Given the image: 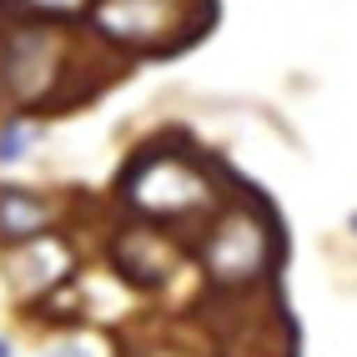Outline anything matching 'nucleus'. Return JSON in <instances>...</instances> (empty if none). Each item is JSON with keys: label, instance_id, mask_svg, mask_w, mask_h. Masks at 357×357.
I'll return each mask as SVG.
<instances>
[{"label": "nucleus", "instance_id": "nucleus-6", "mask_svg": "<svg viewBox=\"0 0 357 357\" xmlns=\"http://www.w3.org/2000/svg\"><path fill=\"white\" fill-rule=\"evenodd\" d=\"M45 136V116H26V111H6L0 116V172L26 166Z\"/></svg>", "mask_w": 357, "mask_h": 357}, {"label": "nucleus", "instance_id": "nucleus-7", "mask_svg": "<svg viewBox=\"0 0 357 357\" xmlns=\"http://www.w3.org/2000/svg\"><path fill=\"white\" fill-rule=\"evenodd\" d=\"M96 0H0L6 20H36V26H86Z\"/></svg>", "mask_w": 357, "mask_h": 357}, {"label": "nucleus", "instance_id": "nucleus-5", "mask_svg": "<svg viewBox=\"0 0 357 357\" xmlns=\"http://www.w3.org/2000/svg\"><path fill=\"white\" fill-rule=\"evenodd\" d=\"M61 231V202L40 186H20V181H0V247L15 252L26 242Z\"/></svg>", "mask_w": 357, "mask_h": 357}, {"label": "nucleus", "instance_id": "nucleus-9", "mask_svg": "<svg viewBox=\"0 0 357 357\" xmlns=\"http://www.w3.org/2000/svg\"><path fill=\"white\" fill-rule=\"evenodd\" d=\"M347 231H352V236H357V206H352V211H347Z\"/></svg>", "mask_w": 357, "mask_h": 357}, {"label": "nucleus", "instance_id": "nucleus-8", "mask_svg": "<svg viewBox=\"0 0 357 357\" xmlns=\"http://www.w3.org/2000/svg\"><path fill=\"white\" fill-rule=\"evenodd\" d=\"M40 357H96V352H86V347H70V342H61V347H45Z\"/></svg>", "mask_w": 357, "mask_h": 357}, {"label": "nucleus", "instance_id": "nucleus-3", "mask_svg": "<svg viewBox=\"0 0 357 357\" xmlns=\"http://www.w3.org/2000/svg\"><path fill=\"white\" fill-rule=\"evenodd\" d=\"M202 0H96L86 36L116 56H161L197 36Z\"/></svg>", "mask_w": 357, "mask_h": 357}, {"label": "nucleus", "instance_id": "nucleus-4", "mask_svg": "<svg viewBox=\"0 0 357 357\" xmlns=\"http://www.w3.org/2000/svg\"><path fill=\"white\" fill-rule=\"evenodd\" d=\"M272 261H277V236L252 206L227 202L206 217L202 272L217 282V287H252V282L267 277Z\"/></svg>", "mask_w": 357, "mask_h": 357}, {"label": "nucleus", "instance_id": "nucleus-1", "mask_svg": "<svg viewBox=\"0 0 357 357\" xmlns=\"http://www.w3.org/2000/svg\"><path fill=\"white\" fill-rule=\"evenodd\" d=\"M76 26H36V20H0V116L26 111L45 116L61 106V86L70 81V40Z\"/></svg>", "mask_w": 357, "mask_h": 357}, {"label": "nucleus", "instance_id": "nucleus-2", "mask_svg": "<svg viewBox=\"0 0 357 357\" xmlns=\"http://www.w3.org/2000/svg\"><path fill=\"white\" fill-rule=\"evenodd\" d=\"M116 192H121V202L136 217H146L156 227H181L192 217L217 211V186H211L206 166L192 151H176V146H141L121 166Z\"/></svg>", "mask_w": 357, "mask_h": 357}, {"label": "nucleus", "instance_id": "nucleus-10", "mask_svg": "<svg viewBox=\"0 0 357 357\" xmlns=\"http://www.w3.org/2000/svg\"><path fill=\"white\" fill-rule=\"evenodd\" d=\"M0 357H15V347H10L6 337H0Z\"/></svg>", "mask_w": 357, "mask_h": 357}]
</instances>
